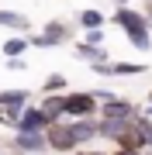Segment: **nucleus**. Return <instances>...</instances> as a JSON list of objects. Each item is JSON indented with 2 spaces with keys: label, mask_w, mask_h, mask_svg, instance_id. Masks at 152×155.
<instances>
[{
  "label": "nucleus",
  "mask_w": 152,
  "mask_h": 155,
  "mask_svg": "<svg viewBox=\"0 0 152 155\" xmlns=\"http://www.w3.org/2000/svg\"><path fill=\"white\" fill-rule=\"evenodd\" d=\"M100 104H97L93 90H66L62 93V114L73 121V117H97Z\"/></svg>",
  "instance_id": "2"
},
{
  "label": "nucleus",
  "mask_w": 152,
  "mask_h": 155,
  "mask_svg": "<svg viewBox=\"0 0 152 155\" xmlns=\"http://www.w3.org/2000/svg\"><path fill=\"white\" fill-rule=\"evenodd\" d=\"M111 4H114V7H128L131 0H111Z\"/></svg>",
  "instance_id": "24"
},
{
  "label": "nucleus",
  "mask_w": 152,
  "mask_h": 155,
  "mask_svg": "<svg viewBox=\"0 0 152 155\" xmlns=\"http://www.w3.org/2000/svg\"><path fill=\"white\" fill-rule=\"evenodd\" d=\"M7 69H11V72H24V69H28V59H24V55H17V59H7Z\"/></svg>",
  "instance_id": "20"
},
{
  "label": "nucleus",
  "mask_w": 152,
  "mask_h": 155,
  "mask_svg": "<svg viewBox=\"0 0 152 155\" xmlns=\"http://www.w3.org/2000/svg\"><path fill=\"white\" fill-rule=\"evenodd\" d=\"M69 121V117H66ZM73 127V138H76V148H86V145L97 141V117H73L69 121Z\"/></svg>",
  "instance_id": "6"
},
{
  "label": "nucleus",
  "mask_w": 152,
  "mask_h": 155,
  "mask_svg": "<svg viewBox=\"0 0 152 155\" xmlns=\"http://www.w3.org/2000/svg\"><path fill=\"white\" fill-rule=\"evenodd\" d=\"M142 155H152V148H145V152H142Z\"/></svg>",
  "instance_id": "26"
},
{
  "label": "nucleus",
  "mask_w": 152,
  "mask_h": 155,
  "mask_svg": "<svg viewBox=\"0 0 152 155\" xmlns=\"http://www.w3.org/2000/svg\"><path fill=\"white\" fill-rule=\"evenodd\" d=\"M149 66L142 62H111V79H131V76H145Z\"/></svg>",
  "instance_id": "13"
},
{
  "label": "nucleus",
  "mask_w": 152,
  "mask_h": 155,
  "mask_svg": "<svg viewBox=\"0 0 152 155\" xmlns=\"http://www.w3.org/2000/svg\"><path fill=\"white\" fill-rule=\"evenodd\" d=\"M45 141H49V152H56V155H73L76 152V138H73V127H69L66 117L52 121L45 127Z\"/></svg>",
  "instance_id": "3"
},
{
  "label": "nucleus",
  "mask_w": 152,
  "mask_h": 155,
  "mask_svg": "<svg viewBox=\"0 0 152 155\" xmlns=\"http://www.w3.org/2000/svg\"><path fill=\"white\" fill-rule=\"evenodd\" d=\"M0 127H4V107H0Z\"/></svg>",
  "instance_id": "25"
},
{
  "label": "nucleus",
  "mask_w": 152,
  "mask_h": 155,
  "mask_svg": "<svg viewBox=\"0 0 152 155\" xmlns=\"http://www.w3.org/2000/svg\"><path fill=\"white\" fill-rule=\"evenodd\" d=\"M42 31L56 41V48H59V45L76 41V24H73V21H59V17H52V21H45V28H42Z\"/></svg>",
  "instance_id": "8"
},
{
  "label": "nucleus",
  "mask_w": 152,
  "mask_h": 155,
  "mask_svg": "<svg viewBox=\"0 0 152 155\" xmlns=\"http://www.w3.org/2000/svg\"><path fill=\"white\" fill-rule=\"evenodd\" d=\"M45 127H49V117L42 114V107L38 104H28L21 110V117H17L14 131H45Z\"/></svg>",
  "instance_id": "7"
},
{
  "label": "nucleus",
  "mask_w": 152,
  "mask_h": 155,
  "mask_svg": "<svg viewBox=\"0 0 152 155\" xmlns=\"http://www.w3.org/2000/svg\"><path fill=\"white\" fill-rule=\"evenodd\" d=\"M73 55L79 62H86V66H97V62H107V59H111L104 45H86V41H79V38L73 41Z\"/></svg>",
  "instance_id": "9"
},
{
  "label": "nucleus",
  "mask_w": 152,
  "mask_h": 155,
  "mask_svg": "<svg viewBox=\"0 0 152 155\" xmlns=\"http://www.w3.org/2000/svg\"><path fill=\"white\" fill-rule=\"evenodd\" d=\"M111 155H142V152H135V148H111Z\"/></svg>",
  "instance_id": "23"
},
{
  "label": "nucleus",
  "mask_w": 152,
  "mask_h": 155,
  "mask_svg": "<svg viewBox=\"0 0 152 155\" xmlns=\"http://www.w3.org/2000/svg\"><path fill=\"white\" fill-rule=\"evenodd\" d=\"M28 45H31V48H56V41H52L45 31H35V35H28Z\"/></svg>",
  "instance_id": "17"
},
{
  "label": "nucleus",
  "mask_w": 152,
  "mask_h": 155,
  "mask_svg": "<svg viewBox=\"0 0 152 155\" xmlns=\"http://www.w3.org/2000/svg\"><path fill=\"white\" fill-rule=\"evenodd\" d=\"M73 24H76V28H83V31H90V28H104V24H107V17L97 11V7H83V11H76Z\"/></svg>",
  "instance_id": "12"
},
{
  "label": "nucleus",
  "mask_w": 152,
  "mask_h": 155,
  "mask_svg": "<svg viewBox=\"0 0 152 155\" xmlns=\"http://www.w3.org/2000/svg\"><path fill=\"white\" fill-rule=\"evenodd\" d=\"M7 145L17 148L21 155H42V152H49L45 131H14V138L7 141Z\"/></svg>",
  "instance_id": "4"
},
{
  "label": "nucleus",
  "mask_w": 152,
  "mask_h": 155,
  "mask_svg": "<svg viewBox=\"0 0 152 155\" xmlns=\"http://www.w3.org/2000/svg\"><path fill=\"white\" fill-rule=\"evenodd\" d=\"M135 114H138V104L128 97H114L107 104H100V110H97V117H104V121H131Z\"/></svg>",
  "instance_id": "5"
},
{
  "label": "nucleus",
  "mask_w": 152,
  "mask_h": 155,
  "mask_svg": "<svg viewBox=\"0 0 152 155\" xmlns=\"http://www.w3.org/2000/svg\"><path fill=\"white\" fill-rule=\"evenodd\" d=\"M93 97H97V104H107V100H114L118 93H114V90H107V86H97V90H93Z\"/></svg>",
  "instance_id": "19"
},
{
  "label": "nucleus",
  "mask_w": 152,
  "mask_h": 155,
  "mask_svg": "<svg viewBox=\"0 0 152 155\" xmlns=\"http://www.w3.org/2000/svg\"><path fill=\"white\" fill-rule=\"evenodd\" d=\"M28 35H14V38H7L4 45H0V55L4 59H17V55H28Z\"/></svg>",
  "instance_id": "14"
},
{
  "label": "nucleus",
  "mask_w": 152,
  "mask_h": 155,
  "mask_svg": "<svg viewBox=\"0 0 152 155\" xmlns=\"http://www.w3.org/2000/svg\"><path fill=\"white\" fill-rule=\"evenodd\" d=\"M145 4H152V0H145Z\"/></svg>",
  "instance_id": "28"
},
{
  "label": "nucleus",
  "mask_w": 152,
  "mask_h": 155,
  "mask_svg": "<svg viewBox=\"0 0 152 155\" xmlns=\"http://www.w3.org/2000/svg\"><path fill=\"white\" fill-rule=\"evenodd\" d=\"M142 14H145V24H149V31H152V4L142 7Z\"/></svg>",
  "instance_id": "22"
},
{
  "label": "nucleus",
  "mask_w": 152,
  "mask_h": 155,
  "mask_svg": "<svg viewBox=\"0 0 152 155\" xmlns=\"http://www.w3.org/2000/svg\"><path fill=\"white\" fill-rule=\"evenodd\" d=\"M111 24L124 31V38H128L131 48H138V52H152V31H149V24H145V14L135 11L131 4H128V7H114Z\"/></svg>",
  "instance_id": "1"
},
{
  "label": "nucleus",
  "mask_w": 152,
  "mask_h": 155,
  "mask_svg": "<svg viewBox=\"0 0 152 155\" xmlns=\"http://www.w3.org/2000/svg\"><path fill=\"white\" fill-rule=\"evenodd\" d=\"M31 104V90L14 86V90H0V107H14V110H24Z\"/></svg>",
  "instance_id": "11"
},
{
  "label": "nucleus",
  "mask_w": 152,
  "mask_h": 155,
  "mask_svg": "<svg viewBox=\"0 0 152 155\" xmlns=\"http://www.w3.org/2000/svg\"><path fill=\"white\" fill-rule=\"evenodd\" d=\"M38 107H42V114L49 117V124H52V121H62V117H66V114H62V93H45Z\"/></svg>",
  "instance_id": "15"
},
{
  "label": "nucleus",
  "mask_w": 152,
  "mask_h": 155,
  "mask_svg": "<svg viewBox=\"0 0 152 155\" xmlns=\"http://www.w3.org/2000/svg\"><path fill=\"white\" fill-rule=\"evenodd\" d=\"M0 155H4V141H0Z\"/></svg>",
  "instance_id": "27"
},
{
  "label": "nucleus",
  "mask_w": 152,
  "mask_h": 155,
  "mask_svg": "<svg viewBox=\"0 0 152 155\" xmlns=\"http://www.w3.org/2000/svg\"><path fill=\"white\" fill-rule=\"evenodd\" d=\"M79 41H86V45H104V41H107V31H104V28H90V31H83Z\"/></svg>",
  "instance_id": "18"
},
{
  "label": "nucleus",
  "mask_w": 152,
  "mask_h": 155,
  "mask_svg": "<svg viewBox=\"0 0 152 155\" xmlns=\"http://www.w3.org/2000/svg\"><path fill=\"white\" fill-rule=\"evenodd\" d=\"M0 28H7L14 35H31V17L21 11H4L0 7Z\"/></svg>",
  "instance_id": "10"
},
{
  "label": "nucleus",
  "mask_w": 152,
  "mask_h": 155,
  "mask_svg": "<svg viewBox=\"0 0 152 155\" xmlns=\"http://www.w3.org/2000/svg\"><path fill=\"white\" fill-rule=\"evenodd\" d=\"M66 90H69V79L62 72H49L42 79V93H66Z\"/></svg>",
  "instance_id": "16"
},
{
  "label": "nucleus",
  "mask_w": 152,
  "mask_h": 155,
  "mask_svg": "<svg viewBox=\"0 0 152 155\" xmlns=\"http://www.w3.org/2000/svg\"><path fill=\"white\" fill-rule=\"evenodd\" d=\"M73 155H111V148H90L86 145V148H76Z\"/></svg>",
  "instance_id": "21"
}]
</instances>
